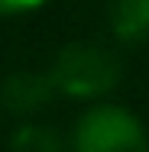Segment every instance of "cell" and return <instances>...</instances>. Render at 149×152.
I'll return each instance as SVG.
<instances>
[{
  "mask_svg": "<svg viewBox=\"0 0 149 152\" xmlns=\"http://www.w3.org/2000/svg\"><path fill=\"white\" fill-rule=\"evenodd\" d=\"M55 91H59V88H55L52 75L16 71V75H10V78L3 81L0 104H3V110H10V113H16V117H29L36 110H42V107L52 100Z\"/></svg>",
  "mask_w": 149,
  "mask_h": 152,
  "instance_id": "3",
  "label": "cell"
},
{
  "mask_svg": "<svg viewBox=\"0 0 149 152\" xmlns=\"http://www.w3.org/2000/svg\"><path fill=\"white\" fill-rule=\"evenodd\" d=\"M52 81L68 97H101L120 78V65L110 49L94 42H75L62 49L52 65Z\"/></svg>",
  "mask_w": 149,
  "mask_h": 152,
  "instance_id": "1",
  "label": "cell"
},
{
  "mask_svg": "<svg viewBox=\"0 0 149 152\" xmlns=\"http://www.w3.org/2000/svg\"><path fill=\"white\" fill-rule=\"evenodd\" d=\"M13 152H62V136L52 126L23 123L13 136Z\"/></svg>",
  "mask_w": 149,
  "mask_h": 152,
  "instance_id": "5",
  "label": "cell"
},
{
  "mask_svg": "<svg viewBox=\"0 0 149 152\" xmlns=\"http://www.w3.org/2000/svg\"><path fill=\"white\" fill-rule=\"evenodd\" d=\"M75 152H149L143 123L123 107H91L75 126Z\"/></svg>",
  "mask_w": 149,
  "mask_h": 152,
  "instance_id": "2",
  "label": "cell"
},
{
  "mask_svg": "<svg viewBox=\"0 0 149 152\" xmlns=\"http://www.w3.org/2000/svg\"><path fill=\"white\" fill-rule=\"evenodd\" d=\"M46 0H0V13H26V10H36L42 7Z\"/></svg>",
  "mask_w": 149,
  "mask_h": 152,
  "instance_id": "6",
  "label": "cell"
},
{
  "mask_svg": "<svg viewBox=\"0 0 149 152\" xmlns=\"http://www.w3.org/2000/svg\"><path fill=\"white\" fill-rule=\"evenodd\" d=\"M110 26L123 42H139L149 36V0H117L110 10Z\"/></svg>",
  "mask_w": 149,
  "mask_h": 152,
  "instance_id": "4",
  "label": "cell"
}]
</instances>
